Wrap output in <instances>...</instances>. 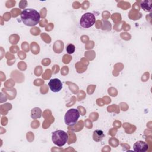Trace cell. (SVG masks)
Instances as JSON below:
<instances>
[{"label": "cell", "mask_w": 152, "mask_h": 152, "mask_svg": "<svg viewBox=\"0 0 152 152\" xmlns=\"http://www.w3.org/2000/svg\"><path fill=\"white\" fill-rule=\"evenodd\" d=\"M22 22L27 26H34L40 20V15L36 10L32 8L23 10L20 14Z\"/></svg>", "instance_id": "obj_1"}, {"label": "cell", "mask_w": 152, "mask_h": 152, "mask_svg": "<svg viewBox=\"0 0 152 152\" xmlns=\"http://www.w3.org/2000/svg\"><path fill=\"white\" fill-rule=\"evenodd\" d=\"M68 134L63 130H56L52 133V141L58 147L64 146L68 141Z\"/></svg>", "instance_id": "obj_2"}, {"label": "cell", "mask_w": 152, "mask_h": 152, "mask_svg": "<svg viewBox=\"0 0 152 152\" xmlns=\"http://www.w3.org/2000/svg\"><path fill=\"white\" fill-rule=\"evenodd\" d=\"M80 112L77 109H70L66 111L64 116V121L66 125L73 126L80 118Z\"/></svg>", "instance_id": "obj_3"}, {"label": "cell", "mask_w": 152, "mask_h": 152, "mask_svg": "<svg viewBox=\"0 0 152 152\" xmlns=\"http://www.w3.org/2000/svg\"><path fill=\"white\" fill-rule=\"evenodd\" d=\"M96 22V17L93 13L86 12L84 14L80 20V26L83 28H89L93 26Z\"/></svg>", "instance_id": "obj_4"}, {"label": "cell", "mask_w": 152, "mask_h": 152, "mask_svg": "<svg viewBox=\"0 0 152 152\" xmlns=\"http://www.w3.org/2000/svg\"><path fill=\"white\" fill-rule=\"evenodd\" d=\"M48 86L51 91L55 93L60 91L62 88V83L58 78L51 79L48 83Z\"/></svg>", "instance_id": "obj_5"}, {"label": "cell", "mask_w": 152, "mask_h": 152, "mask_svg": "<svg viewBox=\"0 0 152 152\" xmlns=\"http://www.w3.org/2000/svg\"><path fill=\"white\" fill-rule=\"evenodd\" d=\"M148 148L147 143L143 141H138L134 143L133 149L136 152H145Z\"/></svg>", "instance_id": "obj_6"}, {"label": "cell", "mask_w": 152, "mask_h": 152, "mask_svg": "<svg viewBox=\"0 0 152 152\" xmlns=\"http://www.w3.org/2000/svg\"><path fill=\"white\" fill-rule=\"evenodd\" d=\"M141 8L147 12H150L152 8V1L151 0H145L141 2Z\"/></svg>", "instance_id": "obj_7"}, {"label": "cell", "mask_w": 152, "mask_h": 152, "mask_svg": "<svg viewBox=\"0 0 152 152\" xmlns=\"http://www.w3.org/2000/svg\"><path fill=\"white\" fill-rule=\"evenodd\" d=\"M104 137V134L102 130L97 129L93 132V140L97 142L101 141Z\"/></svg>", "instance_id": "obj_8"}, {"label": "cell", "mask_w": 152, "mask_h": 152, "mask_svg": "<svg viewBox=\"0 0 152 152\" xmlns=\"http://www.w3.org/2000/svg\"><path fill=\"white\" fill-rule=\"evenodd\" d=\"M41 113H42V111H41L40 108L34 107L31 110V117L33 119H36L37 118H40L41 117Z\"/></svg>", "instance_id": "obj_9"}, {"label": "cell", "mask_w": 152, "mask_h": 152, "mask_svg": "<svg viewBox=\"0 0 152 152\" xmlns=\"http://www.w3.org/2000/svg\"><path fill=\"white\" fill-rule=\"evenodd\" d=\"M75 47L73 44H69L66 48V51L68 54H72L75 52Z\"/></svg>", "instance_id": "obj_10"}]
</instances>
